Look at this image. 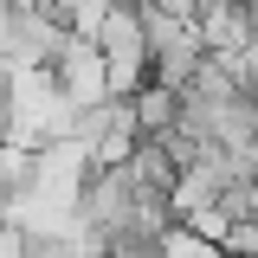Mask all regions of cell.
Wrapping results in <instances>:
<instances>
[{"instance_id":"obj_1","label":"cell","mask_w":258,"mask_h":258,"mask_svg":"<svg viewBox=\"0 0 258 258\" xmlns=\"http://www.w3.org/2000/svg\"><path fill=\"white\" fill-rule=\"evenodd\" d=\"M52 84H58V97L71 103V116L110 103V64H103V52H97V39H64L58 64H52Z\"/></svg>"},{"instance_id":"obj_2","label":"cell","mask_w":258,"mask_h":258,"mask_svg":"<svg viewBox=\"0 0 258 258\" xmlns=\"http://www.w3.org/2000/svg\"><path fill=\"white\" fill-rule=\"evenodd\" d=\"M155 258H226V245H213V239H200L194 226H168V239L155 245Z\"/></svg>"}]
</instances>
